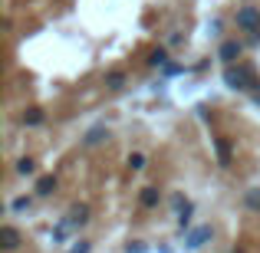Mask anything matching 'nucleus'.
I'll list each match as a JSON object with an SVG mask.
<instances>
[{"instance_id":"nucleus-22","label":"nucleus","mask_w":260,"mask_h":253,"mask_svg":"<svg viewBox=\"0 0 260 253\" xmlns=\"http://www.w3.org/2000/svg\"><path fill=\"white\" fill-rule=\"evenodd\" d=\"M257 102H260V92H257Z\"/></svg>"},{"instance_id":"nucleus-19","label":"nucleus","mask_w":260,"mask_h":253,"mask_svg":"<svg viewBox=\"0 0 260 253\" xmlns=\"http://www.w3.org/2000/svg\"><path fill=\"white\" fill-rule=\"evenodd\" d=\"M89 250H92V247H89V240H79V243H76V247H73L70 253H89Z\"/></svg>"},{"instance_id":"nucleus-2","label":"nucleus","mask_w":260,"mask_h":253,"mask_svg":"<svg viewBox=\"0 0 260 253\" xmlns=\"http://www.w3.org/2000/svg\"><path fill=\"white\" fill-rule=\"evenodd\" d=\"M241 53H244V43H241V40H224L221 50H217V59H221L224 66H234L237 59H241Z\"/></svg>"},{"instance_id":"nucleus-12","label":"nucleus","mask_w":260,"mask_h":253,"mask_svg":"<svg viewBox=\"0 0 260 253\" xmlns=\"http://www.w3.org/2000/svg\"><path fill=\"white\" fill-rule=\"evenodd\" d=\"M122 86H125V73H122V69H109L106 73V89L115 92V89H122Z\"/></svg>"},{"instance_id":"nucleus-1","label":"nucleus","mask_w":260,"mask_h":253,"mask_svg":"<svg viewBox=\"0 0 260 253\" xmlns=\"http://www.w3.org/2000/svg\"><path fill=\"white\" fill-rule=\"evenodd\" d=\"M224 86L237 89V92H247V89H254V73L247 66H224Z\"/></svg>"},{"instance_id":"nucleus-4","label":"nucleus","mask_w":260,"mask_h":253,"mask_svg":"<svg viewBox=\"0 0 260 253\" xmlns=\"http://www.w3.org/2000/svg\"><path fill=\"white\" fill-rule=\"evenodd\" d=\"M237 26H241V30H257L260 33V13L254 7H244V10L237 13Z\"/></svg>"},{"instance_id":"nucleus-7","label":"nucleus","mask_w":260,"mask_h":253,"mask_svg":"<svg viewBox=\"0 0 260 253\" xmlns=\"http://www.w3.org/2000/svg\"><path fill=\"white\" fill-rule=\"evenodd\" d=\"M211 237H214V230H211V227H198V230H191V234H188V247L198 250V247H204Z\"/></svg>"},{"instance_id":"nucleus-18","label":"nucleus","mask_w":260,"mask_h":253,"mask_svg":"<svg viewBox=\"0 0 260 253\" xmlns=\"http://www.w3.org/2000/svg\"><path fill=\"white\" fill-rule=\"evenodd\" d=\"M128 168H132V171H142V168H145V155H142V152L128 155Z\"/></svg>"},{"instance_id":"nucleus-15","label":"nucleus","mask_w":260,"mask_h":253,"mask_svg":"<svg viewBox=\"0 0 260 253\" xmlns=\"http://www.w3.org/2000/svg\"><path fill=\"white\" fill-rule=\"evenodd\" d=\"M13 171H17V174H37V161L33 158H20L17 165H13Z\"/></svg>"},{"instance_id":"nucleus-6","label":"nucleus","mask_w":260,"mask_h":253,"mask_svg":"<svg viewBox=\"0 0 260 253\" xmlns=\"http://www.w3.org/2000/svg\"><path fill=\"white\" fill-rule=\"evenodd\" d=\"M66 224H70V227H86V224H89V207H86V204H73Z\"/></svg>"},{"instance_id":"nucleus-8","label":"nucleus","mask_w":260,"mask_h":253,"mask_svg":"<svg viewBox=\"0 0 260 253\" xmlns=\"http://www.w3.org/2000/svg\"><path fill=\"white\" fill-rule=\"evenodd\" d=\"M139 204H142V207H148V210L158 207V204H161V191H158V188H142Z\"/></svg>"},{"instance_id":"nucleus-10","label":"nucleus","mask_w":260,"mask_h":253,"mask_svg":"<svg viewBox=\"0 0 260 253\" xmlns=\"http://www.w3.org/2000/svg\"><path fill=\"white\" fill-rule=\"evenodd\" d=\"M56 191V174H43L37 181V197H50Z\"/></svg>"},{"instance_id":"nucleus-9","label":"nucleus","mask_w":260,"mask_h":253,"mask_svg":"<svg viewBox=\"0 0 260 253\" xmlns=\"http://www.w3.org/2000/svg\"><path fill=\"white\" fill-rule=\"evenodd\" d=\"M214 152H217L221 168H231V141L228 138H214Z\"/></svg>"},{"instance_id":"nucleus-11","label":"nucleus","mask_w":260,"mask_h":253,"mask_svg":"<svg viewBox=\"0 0 260 253\" xmlns=\"http://www.w3.org/2000/svg\"><path fill=\"white\" fill-rule=\"evenodd\" d=\"M43 119H46V115H43V109H40V105L23 109V115H20V122H23V125H40Z\"/></svg>"},{"instance_id":"nucleus-17","label":"nucleus","mask_w":260,"mask_h":253,"mask_svg":"<svg viewBox=\"0 0 260 253\" xmlns=\"http://www.w3.org/2000/svg\"><path fill=\"white\" fill-rule=\"evenodd\" d=\"M247 207L260 214V188H250V191H247Z\"/></svg>"},{"instance_id":"nucleus-20","label":"nucleus","mask_w":260,"mask_h":253,"mask_svg":"<svg viewBox=\"0 0 260 253\" xmlns=\"http://www.w3.org/2000/svg\"><path fill=\"white\" fill-rule=\"evenodd\" d=\"M165 73H168V76H178V73H184V66H178V63H168V66H165Z\"/></svg>"},{"instance_id":"nucleus-13","label":"nucleus","mask_w":260,"mask_h":253,"mask_svg":"<svg viewBox=\"0 0 260 253\" xmlns=\"http://www.w3.org/2000/svg\"><path fill=\"white\" fill-rule=\"evenodd\" d=\"M102 138H106V125H95V128H89V132H86L83 145H86V148H92V145H99Z\"/></svg>"},{"instance_id":"nucleus-3","label":"nucleus","mask_w":260,"mask_h":253,"mask_svg":"<svg viewBox=\"0 0 260 253\" xmlns=\"http://www.w3.org/2000/svg\"><path fill=\"white\" fill-rule=\"evenodd\" d=\"M175 210H178V230H188L191 214H194V204H191V201H184V197L178 194V197H175Z\"/></svg>"},{"instance_id":"nucleus-23","label":"nucleus","mask_w":260,"mask_h":253,"mask_svg":"<svg viewBox=\"0 0 260 253\" xmlns=\"http://www.w3.org/2000/svg\"><path fill=\"white\" fill-rule=\"evenodd\" d=\"M234 253H241V250H234Z\"/></svg>"},{"instance_id":"nucleus-16","label":"nucleus","mask_w":260,"mask_h":253,"mask_svg":"<svg viewBox=\"0 0 260 253\" xmlns=\"http://www.w3.org/2000/svg\"><path fill=\"white\" fill-rule=\"evenodd\" d=\"M30 204H33V197H13L10 210H13V214H23V210H30Z\"/></svg>"},{"instance_id":"nucleus-21","label":"nucleus","mask_w":260,"mask_h":253,"mask_svg":"<svg viewBox=\"0 0 260 253\" xmlns=\"http://www.w3.org/2000/svg\"><path fill=\"white\" fill-rule=\"evenodd\" d=\"M125 253H145V247H142V243H128Z\"/></svg>"},{"instance_id":"nucleus-14","label":"nucleus","mask_w":260,"mask_h":253,"mask_svg":"<svg viewBox=\"0 0 260 253\" xmlns=\"http://www.w3.org/2000/svg\"><path fill=\"white\" fill-rule=\"evenodd\" d=\"M148 66H168V50L165 46H158V50L148 53Z\"/></svg>"},{"instance_id":"nucleus-5","label":"nucleus","mask_w":260,"mask_h":253,"mask_svg":"<svg viewBox=\"0 0 260 253\" xmlns=\"http://www.w3.org/2000/svg\"><path fill=\"white\" fill-rule=\"evenodd\" d=\"M0 243H4L7 253H13L20 247V230L13 227V224H4V227H0Z\"/></svg>"}]
</instances>
